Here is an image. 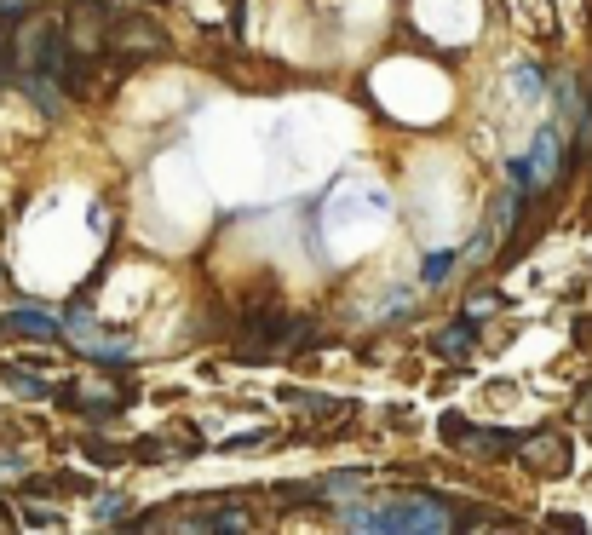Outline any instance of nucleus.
<instances>
[{
    "label": "nucleus",
    "instance_id": "obj_1",
    "mask_svg": "<svg viewBox=\"0 0 592 535\" xmlns=\"http://www.w3.org/2000/svg\"><path fill=\"white\" fill-rule=\"evenodd\" d=\"M345 524L351 530H455V512L443 507L437 495L426 489H414V495H397L386 512H345Z\"/></svg>",
    "mask_w": 592,
    "mask_h": 535
},
{
    "label": "nucleus",
    "instance_id": "obj_2",
    "mask_svg": "<svg viewBox=\"0 0 592 535\" xmlns=\"http://www.w3.org/2000/svg\"><path fill=\"white\" fill-rule=\"evenodd\" d=\"M437 432H443V443H455V449L478 455V461H506L524 443V432H483V426H472V420H460V415H443Z\"/></svg>",
    "mask_w": 592,
    "mask_h": 535
},
{
    "label": "nucleus",
    "instance_id": "obj_3",
    "mask_svg": "<svg viewBox=\"0 0 592 535\" xmlns=\"http://www.w3.org/2000/svg\"><path fill=\"white\" fill-rule=\"evenodd\" d=\"M110 47L133 64V58H167L173 41H167L150 18H115V24H110Z\"/></svg>",
    "mask_w": 592,
    "mask_h": 535
},
{
    "label": "nucleus",
    "instance_id": "obj_4",
    "mask_svg": "<svg viewBox=\"0 0 592 535\" xmlns=\"http://www.w3.org/2000/svg\"><path fill=\"white\" fill-rule=\"evenodd\" d=\"M110 24L115 12L104 0H75L69 6V47H81V58H92L98 47H110Z\"/></svg>",
    "mask_w": 592,
    "mask_h": 535
},
{
    "label": "nucleus",
    "instance_id": "obj_5",
    "mask_svg": "<svg viewBox=\"0 0 592 535\" xmlns=\"http://www.w3.org/2000/svg\"><path fill=\"white\" fill-rule=\"evenodd\" d=\"M524 461L529 472H541V478H564L570 472V449L558 432H524Z\"/></svg>",
    "mask_w": 592,
    "mask_h": 535
},
{
    "label": "nucleus",
    "instance_id": "obj_6",
    "mask_svg": "<svg viewBox=\"0 0 592 535\" xmlns=\"http://www.w3.org/2000/svg\"><path fill=\"white\" fill-rule=\"evenodd\" d=\"M69 334H75V340H81V346H87L98 363H133V346H127V340H110V334H98V328H92L81 311L69 317Z\"/></svg>",
    "mask_w": 592,
    "mask_h": 535
},
{
    "label": "nucleus",
    "instance_id": "obj_7",
    "mask_svg": "<svg viewBox=\"0 0 592 535\" xmlns=\"http://www.w3.org/2000/svg\"><path fill=\"white\" fill-rule=\"evenodd\" d=\"M6 328H18L29 340H58V317H46L41 305H18V311H6Z\"/></svg>",
    "mask_w": 592,
    "mask_h": 535
},
{
    "label": "nucleus",
    "instance_id": "obj_8",
    "mask_svg": "<svg viewBox=\"0 0 592 535\" xmlns=\"http://www.w3.org/2000/svg\"><path fill=\"white\" fill-rule=\"evenodd\" d=\"M288 403H294V409H305V415H317V420H328V415H340V397H328V392H294V386H288Z\"/></svg>",
    "mask_w": 592,
    "mask_h": 535
},
{
    "label": "nucleus",
    "instance_id": "obj_9",
    "mask_svg": "<svg viewBox=\"0 0 592 535\" xmlns=\"http://www.w3.org/2000/svg\"><path fill=\"white\" fill-rule=\"evenodd\" d=\"M0 380L12 386V392H23V397H46L52 386L46 380H35V374H23V369H12V363H0Z\"/></svg>",
    "mask_w": 592,
    "mask_h": 535
},
{
    "label": "nucleus",
    "instance_id": "obj_10",
    "mask_svg": "<svg viewBox=\"0 0 592 535\" xmlns=\"http://www.w3.org/2000/svg\"><path fill=\"white\" fill-rule=\"evenodd\" d=\"M81 449H87V461H98V466H115V461H127V449H115V443H104V438L81 443Z\"/></svg>",
    "mask_w": 592,
    "mask_h": 535
},
{
    "label": "nucleus",
    "instance_id": "obj_11",
    "mask_svg": "<svg viewBox=\"0 0 592 535\" xmlns=\"http://www.w3.org/2000/svg\"><path fill=\"white\" fill-rule=\"evenodd\" d=\"M271 438H276V432H242V438L225 443V455H253V449H265Z\"/></svg>",
    "mask_w": 592,
    "mask_h": 535
},
{
    "label": "nucleus",
    "instance_id": "obj_12",
    "mask_svg": "<svg viewBox=\"0 0 592 535\" xmlns=\"http://www.w3.org/2000/svg\"><path fill=\"white\" fill-rule=\"evenodd\" d=\"M127 455H133V461H144V466H161V461H167V449H161V438H138L133 449H127Z\"/></svg>",
    "mask_w": 592,
    "mask_h": 535
},
{
    "label": "nucleus",
    "instance_id": "obj_13",
    "mask_svg": "<svg viewBox=\"0 0 592 535\" xmlns=\"http://www.w3.org/2000/svg\"><path fill=\"white\" fill-rule=\"evenodd\" d=\"M472 346V328H443L437 334V351H466Z\"/></svg>",
    "mask_w": 592,
    "mask_h": 535
},
{
    "label": "nucleus",
    "instance_id": "obj_14",
    "mask_svg": "<svg viewBox=\"0 0 592 535\" xmlns=\"http://www.w3.org/2000/svg\"><path fill=\"white\" fill-rule=\"evenodd\" d=\"M29 12V0H0V24H12V18H23Z\"/></svg>",
    "mask_w": 592,
    "mask_h": 535
},
{
    "label": "nucleus",
    "instance_id": "obj_15",
    "mask_svg": "<svg viewBox=\"0 0 592 535\" xmlns=\"http://www.w3.org/2000/svg\"><path fill=\"white\" fill-rule=\"evenodd\" d=\"M575 415H581V420L592 426V386H581V397H575Z\"/></svg>",
    "mask_w": 592,
    "mask_h": 535
},
{
    "label": "nucleus",
    "instance_id": "obj_16",
    "mask_svg": "<svg viewBox=\"0 0 592 535\" xmlns=\"http://www.w3.org/2000/svg\"><path fill=\"white\" fill-rule=\"evenodd\" d=\"M449 265H455V259H449V254H437L432 265H426V282H437V277H443V271H449Z\"/></svg>",
    "mask_w": 592,
    "mask_h": 535
},
{
    "label": "nucleus",
    "instance_id": "obj_17",
    "mask_svg": "<svg viewBox=\"0 0 592 535\" xmlns=\"http://www.w3.org/2000/svg\"><path fill=\"white\" fill-rule=\"evenodd\" d=\"M12 524H18V518H12V512H6V507H0V535L12 530Z\"/></svg>",
    "mask_w": 592,
    "mask_h": 535
},
{
    "label": "nucleus",
    "instance_id": "obj_18",
    "mask_svg": "<svg viewBox=\"0 0 592 535\" xmlns=\"http://www.w3.org/2000/svg\"><path fill=\"white\" fill-rule=\"evenodd\" d=\"M0 52H12V35H6V24H0Z\"/></svg>",
    "mask_w": 592,
    "mask_h": 535
},
{
    "label": "nucleus",
    "instance_id": "obj_19",
    "mask_svg": "<svg viewBox=\"0 0 592 535\" xmlns=\"http://www.w3.org/2000/svg\"><path fill=\"white\" fill-rule=\"evenodd\" d=\"M587 139H592V127H587Z\"/></svg>",
    "mask_w": 592,
    "mask_h": 535
}]
</instances>
